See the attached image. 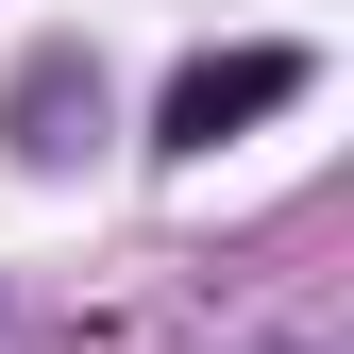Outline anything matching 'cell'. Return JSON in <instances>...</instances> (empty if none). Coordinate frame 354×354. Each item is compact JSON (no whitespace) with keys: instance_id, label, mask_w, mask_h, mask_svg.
<instances>
[{"instance_id":"obj_2","label":"cell","mask_w":354,"mask_h":354,"mask_svg":"<svg viewBox=\"0 0 354 354\" xmlns=\"http://www.w3.org/2000/svg\"><path fill=\"white\" fill-rule=\"evenodd\" d=\"M0 118H17V152H34V169H68L84 136H102V68H84V51H34Z\"/></svg>"},{"instance_id":"obj_1","label":"cell","mask_w":354,"mask_h":354,"mask_svg":"<svg viewBox=\"0 0 354 354\" xmlns=\"http://www.w3.org/2000/svg\"><path fill=\"white\" fill-rule=\"evenodd\" d=\"M287 102H304V51H186V68H169V102H152V152L186 169V152L253 136V118H287Z\"/></svg>"}]
</instances>
